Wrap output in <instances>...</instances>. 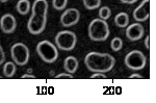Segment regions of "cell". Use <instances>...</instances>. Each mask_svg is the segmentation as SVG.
I'll list each match as a JSON object with an SVG mask.
<instances>
[{"label":"cell","mask_w":156,"mask_h":103,"mask_svg":"<svg viewBox=\"0 0 156 103\" xmlns=\"http://www.w3.org/2000/svg\"><path fill=\"white\" fill-rule=\"evenodd\" d=\"M84 65L90 72L107 73L112 70L115 65V59L109 53L90 52L84 57Z\"/></svg>","instance_id":"6da1fadb"},{"label":"cell","mask_w":156,"mask_h":103,"mask_svg":"<svg viewBox=\"0 0 156 103\" xmlns=\"http://www.w3.org/2000/svg\"><path fill=\"white\" fill-rule=\"evenodd\" d=\"M109 26L102 19H94L89 24V37L92 41L103 42L109 37Z\"/></svg>","instance_id":"7a4b0ae2"},{"label":"cell","mask_w":156,"mask_h":103,"mask_svg":"<svg viewBox=\"0 0 156 103\" xmlns=\"http://www.w3.org/2000/svg\"><path fill=\"white\" fill-rule=\"evenodd\" d=\"M37 52L42 61L47 64H53L58 59L57 47L47 40L39 42V44L37 45Z\"/></svg>","instance_id":"3957f363"},{"label":"cell","mask_w":156,"mask_h":103,"mask_svg":"<svg viewBox=\"0 0 156 103\" xmlns=\"http://www.w3.org/2000/svg\"><path fill=\"white\" fill-rule=\"evenodd\" d=\"M77 37L73 31L62 30L59 31L55 37L56 47L62 51H72L76 46Z\"/></svg>","instance_id":"277c9868"},{"label":"cell","mask_w":156,"mask_h":103,"mask_svg":"<svg viewBox=\"0 0 156 103\" xmlns=\"http://www.w3.org/2000/svg\"><path fill=\"white\" fill-rule=\"evenodd\" d=\"M125 66L129 68L133 71H138V70L144 69L146 64H147V59L145 54L140 50H132L129 53L126 54L124 59Z\"/></svg>","instance_id":"5b68a950"},{"label":"cell","mask_w":156,"mask_h":103,"mask_svg":"<svg viewBox=\"0 0 156 103\" xmlns=\"http://www.w3.org/2000/svg\"><path fill=\"white\" fill-rule=\"evenodd\" d=\"M11 56L16 65L25 66L29 61V48L23 43H16L11 48Z\"/></svg>","instance_id":"8992f818"},{"label":"cell","mask_w":156,"mask_h":103,"mask_svg":"<svg viewBox=\"0 0 156 103\" xmlns=\"http://www.w3.org/2000/svg\"><path fill=\"white\" fill-rule=\"evenodd\" d=\"M47 25V15L32 14L27 23V29L31 34L37 36L45 30Z\"/></svg>","instance_id":"52a82bcc"},{"label":"cell","mask_w":156,"mask_h":103,"mask_svg":"<svg viewBox=\"0 0 156 103\" xmlns=\"http://www.w3.org/2000/svg\"><path fill=\"white\" fill-rule=\"evenodd\" d=\"M80 20V12L77 9H66L60 16V24L64 27H71L76 25Z\"/></svg>","instance_id":"ba28073f"},{"label":"cell","mask_w":156,"mask_h":103,"mask_svg":"<svg viewBox=\"0 0 156 103\" xmlns=\"http://www.w3.org/2000/svg\"><path fill=\"white\" fill-rule=\"evenodd\" d=\"M150 17V0H143L133 11V18L137 22H144Z\"/></svg>","instance_id":"9c48e42d"},{"label":"cell","mask_w":156,"mask_h":103,"mask_svg":"<svg viewBox=\"0 0 156 103\" xmlns=\"http://www.w3.org/2000/svg\"><path fill=\"white\" fill-rule=\"evenodd\" d=\"M145 34V28L140 23H133L126 27V37L129 41L135 42L140 40Z\"/></svg>","instance_id":"30bf717a"},{"label":"cell","mask_w":156,"mask_h":103,"mask_svg":"<svg viewBox=\"0 0 156 103\" xmlns=\"http://www.w3.org/2000/svg\"><path fill=\"white\" fill-rule=\"evenodd\" d=\"M17 27V20L12 14H5L0 19V28L6 34H11Z\"/></svg>","instance_id":"8fae6325"},{"label":"cell","mask_w":156,"mask_h":103,"mask_svg":"<svg viewBox=\"0 0 156 103\" xmlns=\"http://www.w3.org/2000/svg\"><path fill=\"white\" fill-rule=\"evenodd\" d=\"M32 14L47 15L48 12V2L47 0H36L31 6Z\"/></svg>","instance_id":"7c38bea8"},{"label":"cell","mask_w":156,"mask_h":103,"mask_svg":"<svg viewBox=\"0 0 156 103\" xmlns=\"http://www.w3.org/2000/svg\"><path fill=\"white\" fill-rule=\"evenodd\" d=\"M78 67H79V62H78V59L75 56L66 57V59L64 62V68L66 69V71L68 73H71V74L76 73Z\"/></svg>","instance_id":"4fadbf2b"},{"label":"cell","mask_w":156,"mask_h":103,"mask_svg":"<svg viewBox=\"0 0 156 103\" xmlns=\"http://www.w3.org/2000/svg\"><path fill=\"white\" fill-rule=\"evenodd\" d=\"M115 24L120 28H125L129 24V16L127 12H119L115 18Z\"/></svg>","instance_id":"5bb4252c"},{"label":"cell","mask_w":156,"mask_h":103,"mask_svg":"<svg viewBox=\"0 0 156 103\" xmlns=\"http://www.w3.org/2000/svg\"><path fill=\"white\" fill-rule=\"evenodd\" d=\"M16 9L20 15L25 16V15L28 14V12L30 11V2L28 0H19V1L17 2Z\"/></svg>","instance_id":"9a60e30c"},{"label":"cell","mask_w":156,"mask_h":103,"mask_svg":"<svg viewBox=\"0 0 156 103\" xmlns=\"http://www.w3.org/2000/svg\"><path fill=\"white\" fill-rule=\"evenodd\" d=\"M17 68H16V64L12 62H6L3 66V75L9 78H12L15 74H16Z\"/></svg>","instance_id":"2e32d148"},{"label":"cell","mask_w":156,"mask_h":103,"mask_svg":"<svg viewBox=\"0 0 156 103\" xmlns=\"http://www.w3.org/2000/svg\"><path fill=\"white\" fill-rule=\"evenodd\" d=\"M83 5L87 9H96L101 5V0H83Z\"/></svg>","instance_id":"e0dca14e"},{"label":"cell","mask_w":156,"mask_h":103,"mask_svg":"<svg viewBox=\"0 0 156 103\" xmlns=\"http://www.w3.org/2000/svg\"><path fill=\"white\" fill-rule=\"evenodd\" d=\"M98 15H99V18L100 19L106 21V20L109 19L110 16H112V9H110L108 6H102V7H100Z\"/></svg>","instance_id":"ac0fdd59"},{"label":"cell","mask_w":156,"mask_h":103,"mask_svg":"<svg viewBox=\"0 0 156 103\" xmlns=\"http://www.w3.org/2000/svg\"><path fill=\"white\" fill-rule=\"evenodd\" d=\"M110 47H112V51H115V52L120 51L123 47L122 39H121V37H114V39L112 40V43H110Z\"/></svg>","instance_id":"d6986e66"},{"label":"cell","mask_w":156,"mask_h":103,"mask_svg":"<svg viewBox=\"0 0 156 103\" xmlns=\"http://www.w3.org/2000/svg\"><path fill=\"white\" fill-rule=\"evenodd\" d=\"M67 4H68V0H53L52 1V6L56 11L65 9L67 7Z\"/></svg>","instance_id":"ffe728a7"},{"label":"cell","mask_w":156,"mask_h":103,"mask_svg":"<svg viewBox=\"0 0 156 103\" xmlns=\"http://www.w3.org/2000/svg\"><path fill=\"white\" fill-rule=\"evenodd\" d=\"M56 79H72L73 76L71 73H59L55 76Z\"/></svg>","instance_id":"44dd1931"},{"label":"cell","mask_w":156,"mask_h":103,"mask_svg":"<svg viewBox=\"0 0 156 103\" xmlns=\"http://www.w3.org/2000/svg\"><path fill=\"white\" fill-rule=\"evenodd\" d=\"M92 79H105L106 76L104 75V73H101V72H95L94 74L90 76Z\"/></svg>","instance_id":"7402d4cb"},{"label":"cell","mask_w":156,"mask_h":103,"mask_svg":"<svg viewBox=\"0 0 156 103\" xmlns=\"http://www.w3.org/2000/svg\"><path fill=\"white\" fill-rule=\"evenodd\" d=\"M5 61V54H4V51H3V48L2 46L0 45V66Z\"/></svg>","instance_id":"603a6c76"},{"label":"cell","mask_w":156,"mask_h":103,"mask_svg":"<svg viewBox=\"0 0 156 103\" xmlns=\"http://www.w3.org/2000/svg\"><path fill=\"white\" fill-rule=\"evenodd\" d=\"M21 78L22 79H27V78H29V79H36V76H34V74H23L21 76Z\"/></svg>","instance_id":"cb8c5ba5"},{"label":"cell","mask_w":156,"mask_h":103,"mask_svg":"<svg viewBox=\"0 0 156 103\" xmlns=\"http://www.w3.org/2000/svg\"><path fill=\"white\" fill-rule=\"evenodd\" d=\"M130 79H134V78H138V79H142L143 76L140 74H138V73H133V74H131L129 76Z\"/></svg>","instance_id":"d4e9b609"},{"label":"cell","mask_w":156,"mask_h":103,"mask_svg":"<svg viewBox=\"0 0 156 103\" xmlns=\"http://www.w3.org/2000/svg\"><path fill=\"white\" fill-rule=\"evenodd\" d=\"M122 3H125V4H133L137 1V0H120Z\"/></svg>","instance_id":"484cf974"},{"label":"cell","mask_w":156,"mask_h":103,"mask_svg":"<svg viewBox=\"0 0 156 103\" xmlns=\"http://www.w3.org/2000/svg\"><path fill=\"white\" fill-rule=\"evenodd\" d=\"M145 46H146V48H147L148 50L150 49V37H149V36H147V37H146V42H145Z\"/></svg>","instance_id":"4316f807"},{"label":"cell","mask_w":156,"mask_h":103,"mask_svg":"<svg viewBox=\"0 0 156 103\" xmlns=\"http://www.w3.org/2000/svg\"><path fill=\"white\" fill-rule=\"evenodd\" d=\"M7 1H9V0H0V2H2V3H5Z\"/></svg>","instance_id":"83f0119b"}]
</instances>
